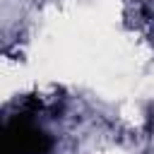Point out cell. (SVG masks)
<instances>
[{"label": "cell", "instance_id": "cell-1", "mask_svg": "<svg viewBox=\"0 0 154 154\" xmlns=\"http://www.w3.org/2000/svg\"><path fill=\"white\" fill-rule=\"evenodd\" d=\"M5 137L12 154H48L51 149V137L31 123L29 113L14 116L5 125Z\"/></svg>", "mask_w": 154, "mask_h": 154}, {"label": "cell", "instance_id": "cell-2", "mask_svg": "<svg viewBox=\"0 0 154 154\" xmlns=\"http://www.w3.org/2000/svg\"><path fill=\"white\" fill-rule=\"evenodd\" d=\"M0 154H12L7 147V137H5V128L0 125Z\"/></svg>", "mask_w": 154, "mask_h": 154}]
</instances>
